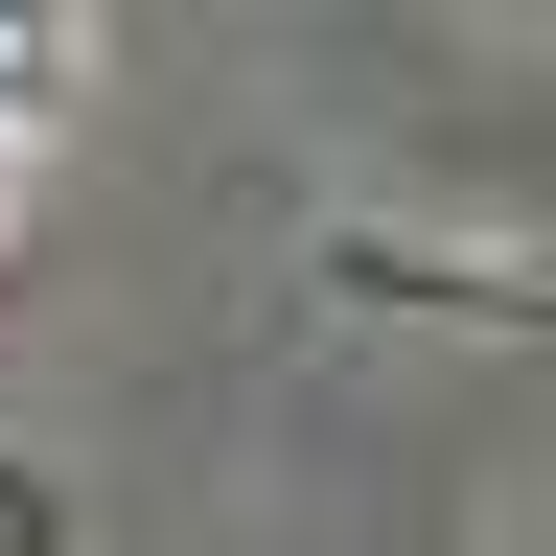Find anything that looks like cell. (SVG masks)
Wrapping results in <instances>:
<instances>
[{
  "label": "cell",
  "mask_w": 556,
  "mask_h": 556,
  "mask_svg": "<svg viewBox=\"0 0 556 556\" xmlns=\"http://www.w3.org/2000/svg\"><path fill=\"white\" fill-rule=\"evenodd\" d=\"M510 556H556V510H510Z\"/></svg>",
  "instance_id": "obj_1"
}]
</instances>
